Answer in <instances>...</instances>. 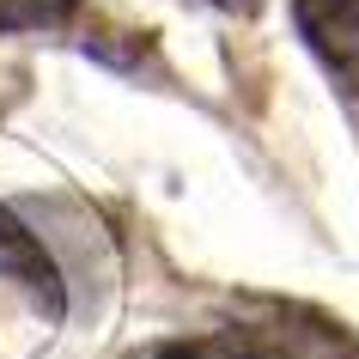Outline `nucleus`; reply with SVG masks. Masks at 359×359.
<instances>
[{
  "mask_svg": "<svg viewBox=\"0 0 359 359\" xmlns=\"http://www.w3.org/2000/svg\"><path fill=\"white\" fill-rule=\"evenodd\" d=\"M238 341L250 359H359L347 329H335L317 311H299V304H268V317L244 323Z\"/></svg>",
  "mask_w": 359,
  "mask_h": 359,
  "instance_id": "f257e3e1",
  "label": "nucleus"
},
{
  "mask_svg": "<svg viewBox=\"0 0 359 359\" xmlns=\"http://www.w3.org/2000/svg\"><path fill=\"white\" fill-rule=\"evenodd\" d=\"M0 274L6 280H19L31 299L49 311V317H61V304H67V292H61V268H55V256L43 250V238L37 231H25V219L6 201H0Z\"/></svg>",
  "mask_w": 359,
  "mask_h": 359,
  "instance_id": "f03ea898",
  "label": "nucleus"
},
{
  "mask_svg": "<svg viewBox=\"0 0 359 359\" xmlns=\"http://www.w3.org/2000/svg\"><path fill=\"white\" fill-rule=\"evenodd\" d=\"M292 13L311 49L323 55V67L359 86V0H292Z\"/></svg>",
  "mask_w": 359,
  "mask_h": 359,
  "instance_id": "7ed1b4c3",
  "label": "nucleus"
},
{
  "mask_svg": "<svg viewBox=\"0 0 359 359\" xmlns=\"http://www.w3.org/2000/svg\"><path fill=\"white\" fill-rule=\"evenodd\" d=\"M31 25H55L49 0H0V31H31Z\"/></svg>",
  "mask_w": 359,
  "mask_h": 359,
  "instance_id": "20e7f679",
  "label": "nucleus"
},
{
  "mask_svg": "<svg viewBox=\"0 0 359 359\" xmlns=\"http://www.w3.org/2000/svg\"><path fill=\"white\" fill-rule=\"evenodd\" d=\"M147 359H201V353H189V347H152Z\"/></svg>",
  "mask_w": 359,
  "mask_h": 359,
  "instance_id": "39448f33",
  "label": "nucleus"
},
{
  "mask_svg": "<svg viewBox=\"0 0 359 359\" xmlns=\"http://www.w3.org/2000/svg\"><path fill=\"white\" fill-rule=\"evenodd\" d=\"M219 6H226V13H244V19H250V13H256L262 0H219Z\"/></svg>",
  "mask_w": 359,
  "mask_h": 359,
  "instance_id": "423d86ee",
  "label": "nucleus"
}]
</instances>
